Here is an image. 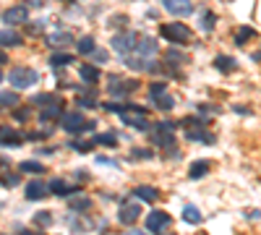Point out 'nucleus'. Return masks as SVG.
I'll use <instances>...</instances> for the list:
<instances>
[{
    "instance_id": "34",
    "label": "nucleus",
    "mask_w": 261,
    "mask_h": 235,
    "mask_svg": "<svg viewBox=\"0 0 261 235\" xmlns=\"http://www.w3.org/2000/svg\"><path fill=\"white\" fill-rule=\"evenodd\" d=\"M94 144H97L94 138L92 141H71V149H76V152H92Z\"/></svg>"
},
{
    "instance_id": "28",
    "label": "nucleus",
    "mask_w": 261,
    "mask_h": 235,
    "mask_svg": "<svg viewBox=\"0 0 261 235\" xmlns=\"http://www.w3.org/2000/svg\"><path fill=\"white\" fill-rule=\"evenodd\" d=\"M183 220L188 222V225H199L204 217H201V212H199L196 206H191V204H188V206L183 209Z\"/></svg>"
},
{
    "instance_id": "5",
    "label": "nucleus",
    "mask_w": 261,
    "mask_h": 235,
    "mask_svg": "<svg viewBox=\"0 0 261 235\" xmlns=\"http://www.w3.org/2000/svg\"><path fill=\"white\" fill-rule=\"evenodd\" d=\"M149 97H152V104L160 110H173L175 108V97L165 92V84H152L149 86Z\"/></svg>"
},
{
    "instance_id": "15",
    "label": "nucleus",
    "mask_w": 261,
    "mask_h": 235,
    "mask_svg": "<svg viewBox=\"0 0 261 235\" xmlns=\"http://www.w3.org/2000/svg\"><path fill=\"white\" fill-rule=\"evenodd\" d=\"M21 44H24V40H21L13 29H3V32H0V47H21Z\"/></svg>"
},
{
    "instance_id": "27",
    "label": "nucleus",
    "mask_w": 261,
    "mask_h": 235,
    "mask_svg": "<svg viewBox=\"0 0 261 235\" xmlns=\"http://www.w3.org/2000/svg\"><path fill=\"white\" fill-rule=\"evenodd\" d=\"M71 63H73V55L71 52H55L50 58V66L52 68H63V66H71Z\"/></svg>"
},
{
    "instance_id": "1",
    "label": "nucleus",
    "mask_w": 261,
    "mask_h": 235,
    "mask_svg": "<svg viewBox=\"0 0 261 235\" xmlns=\"http://www.w3.org/2000/svg\"><path fill=\"white\" fill-rule=\"evenodd\" d=\"M8 81H10V86H13V89H29L31 84H37V81H39V74H37V70H31V68H13L8 74Z\"/></svg>"
},
{
    "instance_id": "31",
    "label": "nucleus",
    "mask_w": 261,
    "mask_h": 235,
    "mask_svg": "<svg viewBox=\"0 0 261 235\" xmlns=\"http://www.w3.org/2000/svg\"><path fill=\"white\" fill-rule=\"evenodd\" d=\"M0 104H3V108H16L18 94L16 92H0Z\"/></svg>"
},
{
    "instance_id": "35",
    "label": "nucleus",
    "mask_w": 261,
    "mask_h": 235,
    "mask_svg": "<svg viewBox=\"0 0 261 235\" xmlns=\"http://www.w3.org/2000/svg\"><path fill=\"white\" fill-rule=\"evenodd\" d=\"M58 97H52V94H37V97L31 100V104H52Z\"/></svg>"
},
{
    "instance_id": "32",
    "label": "nucleus",
    "mask_w": 261,
    "mask_h": 235,
    "mask_svg": "<svg viewBox=\"0 0 261 235\" xmlns=\"http://www.w3.org/2000/svg\"><path fill=\"white\" fill-rule=\"evenodd\" d=\"M251 37H254V29L251 26H241V32L235 34V44H246Z\"/></svg>"
},
{
    "instance_id": "17",
    "label": "nucleus",
    "mask_w": 261,
    "mask_h": 235,
    "mask_svg": "<svg viewBox=\"0 0 261 235\" xmlns=\"http://www.w3.org/2000/svg\"><path fill=\"white\" fill-rule=\"evenodd\" d=\"M133 196L139 198V202H154L157 196H160V191H157L154 186H136V191Z\"/></svg>"
},
{
    "instance_id": "20",
    "label": "nucleus",
    "mask_w": 261,
    "mask_h": 235,
    "mask_svg": "<svg viewBox=\"0 0 261 235\" xmlns=\"http://www.w3.org/2000/svg\"><path fill=\"white\" fill-rule=\"evenodd\" d=\"M214 26H217V16H214L212 10H201V16H199V29L214 32Z\"/></svg>"
},
{
    "instance_id": "3",
    "label": "nucleus",
    "mask_w": 261,
    "mask_h": 235,
    "mask_svg": "<svg viewBox=\"0 0 261 235\" xmlns=\"http://www.w3.org/2000/svg\"><path fill=\"white\" fill-rule=\"evenodd\" d=\"M60 123H63V128H65L68 134H84V131H94V123L84 120V115H81V112H65Z\"/></svg>"
},
{
    "instance_id": "44",
    "label": "nucleus",
    "mask_w": 261,
    "mask_h": 235,
    "mask_svg": "<svg viewBox=\"0 0 261 235\" xmlns=\"http://www.w3.org/2000/svg\"><path fill=\"white\" fill-rule=\"evenodd\" d=\"M126 235H149V232H141V230H128Z\"/></svg>"
},
{
    "instance_id": "29",
    "label": "nucleus",
    "mask_w": 261,
    "mask_h": 235,
    "mask_svg": "<svg viewBox=\"0 0 261 235\" xmlns=\"http://www.w3.org/2000/svg\"><path fill=\"white\" fill-rule=\"evenodd\" d=\"M94 141H97V144H102V146H118V136H115V131L99 134V136H94Z\"/></svg>"
},
{
    "instance_id": "10",
    "label": "nucleus",
    "mask_w": 261,
    "mask_h": 235,
    "mask_svg": "<svg viewBox=\"0 0 261 235\" xmlns=\"http://www.w3.org/2000/svg\"><path fill=\"white\" fill-rule=\"evenodd\" d=\"M29 18V8L26 6H13V8H8L5 14H3V21L8 24V26H16V24H24Z\"/></svg>"
},
{
    "instance_id": "42",
    "label": "nucleus",
    "mask_w": 261,
    "mask_h": 235,
    "mask_svg": "<svg viewBox=\"0 0 261 235\" xmlns=\"http://www.w3.org/2000/svg\"><path fill=\"white\" fill-rule=\"evenodd\" d=\"M29 118V110H16V120H26Z\"/></svg>"
},
{
    "instance_id": "37",
    "label": "nucleus",
    "mask_w": 261,
    "mask_h": 235,
    "mask_svg": "<svg viewBox=\"0 0 261 235\" xmlns=\"http://www.w3.org/2000/svg\"><path fill=\"white\" fill-rule=\"evenodd\" d=\"M167 60H170V63H186V55H183V52L170 50V52H167Z\"/></svg>"
},
{
    "instance_id": "39",
    "label": "nucleus",
    "mask_w": 261,
    "mask_h": 235,
    "mask_svg": "<svg viewBox=\"0 0 261 235\" xmlns=\"http://www.w3.org/2000/svg\"><path fill=\"white\" fill-rule=\"evenodd\" d=\"M3 186H5V188L18 186V175H5V178H3Z\"/></svg>"
},
{
    "instance_id": "36",
    "label": "nucleus",
    "mask_w": 261,
    "mask_h": 235,
    "mask_svg": "<svg viewBox=\"0 0 261 235\" xmlns=\"http://www.w3.org/2000/svg\"><path fill=\"white\" fill-rule=\"evenodd\" d=\"M131 160H152V152L149 149H133L131 152Z\"/></svg>"
},
{
    "instance_id": "9",
    "label": "nucleus",
    "mask_w": 261,
    "mask_h": 235,
    "mask_svg": "<svg viewBox=\"0 0 261 235\" xmlns=\"http://www.w3.org/2000/svg\"><path fill=\"white\" fill-rule=\"evenodd\" d=\"M162 6L170 10V14L173 16H191L194 14V3H191V0H162Z\"/></svg>"
},
{
    "instance_id": "24",
    "label": "nucleus",
    "mask_w": 261,
    "mask_h": 235,
    "mask_svg": "<svg viewBox=\"0 0 261 235\" xmlns=\"http://www.w3.org/2000/svg\"><path fill=\"white\" fill-rule=\"evenodd\" d=\"M0 144L3 146H18L21 136H16V131H10V128H3V131H0Z\"/></svg>"
},
{
    "instance_id": "26",
    "label": "nucleus",
    "mask_w": 261,
    "mask_h": 235,
    "mask_svg": "<svg viewBox=\"0 0 261 235\" xmlns=\"http://www.w3.org/2000/svg\"><path fill=\"white\" fill-rule=\"evenodd\" d=\"M76 50L81 52V55H92L94 50H97V42H94V37H81L76 42Z\"/></svg>"
},
{
    "instance_id": "6",
    "label": "nucleus",
    "mask_w": 261,
    "mask_h": 235,
    "mask_svg": "<svg viewBox=\"0 0 261 235\" xmlns=\"http://www.w3.org/2000/svg\"><path fill=\"white\" fill-rule=\"evenodd\" d=\"M139 89V81L136 78H120V76H112L110 78V94L112 97H128L131 92Z\"/></svg>"
},
{
    "instance_id": "7",
    "label": "nucleus",
    "mask_w": 261,
    "mask_h": 235,
    "mask_svg": "<svg viewBox=\"0 0 261 235\" xmlns=\"http://www.w3.org/2000/svg\"><path fill=\"white\" fill-rule=\"evenodd\" d=\"M136 42H139V37H136V32H123V34H115L112 37V50L115 52H120V55H128L133 47H136Z\"/></svg>"
},
{
    "instance_id": "2",
    "label": "nucleus",
    "mask_w": 261,
    "mask_h": 235,
    "mask_svg": "<svg viewBox=\"0 0 261 235\" xmlns=\"http://www.w3.org/2000/svg\"><path fill=\"white\" fill-rule=\"evenodd\" d=\"M160 32H162L165 40L175 42V44H188L191 42V29L186 26V24H165Z\"/></svg>"
},
{
    "instance_id": "23",
    "label": "nucleus",
    "mask_w": 261,
    "mask_h": 235,
    "mask_svg": "<svg viewBox=\"0 0 261 235\" xmlns=\"http://www.w3.org/2000/svg\"><path fill=\"white\" fill-rule=\"evenodd\" d=\"M60 110H63V102H60V100H55L50 108H44V110L39 112V118H42V120H55V118L60 115Z\"/></svg>"
},
{
    "instance_id": "41",
    "label": "nucleus",
    "mask_w": 261,
    "mask_h": 235,
    "mask_svg": "<svg viewBox=\"0 0 261 235\" xmlns=\"http://www.w3.org/2000/svg\"><path fill=\"white\" fill-rule=\"evenodd\" d=\"M102 108H105V110H110V112H120V110H123V104H118V102H105Z\"/></svg>"
},
{
    "instance_id": "11",
    "label": "nucleus",
    "mask_w": 261,
    "mask_h": 235,
    "mask_svg": "<svg viewBox=\"0 0 261 235\" xmlns=\"http://www.w3.org/2000/svg\"><path fill=\"white\" fill-rule=\"evenodd\" d=\"M47 194H50V186L42 183V180H31L26 186V198L29 202H42V198H47Z\"/></svg>"
},
{
    "instance_id": "4",
    "label": "nucleus",
    "mask_w": 261,
    "mask_h": 235,
    "mask_svg": "<svg viewBox=\"0 0 261 235\" xmlns=\"http://www.w3.org/2000/svg\"><path fill=\"white\" fill-rule=\"evenodd\" d=\"M139 217H141V202L136 196L126 198V202L120 204V209H118V220L123 222V225H133Z\"/></svg>"
},
{
    "instance_id": "14",
    "label": "nucleus",
    "mask_w": 261,
    "mask_h": 235,
    "mask_svg": "<svg viewBox=\"0 0 261 235\" xmlns=\"http://www.w3.org/2000/svg\"><path fill=\"white\" fill-rule=\"evenodd\" d=\"M152 141L157 146H162V149H175V136L173 134H165L162 128H154V134H152Z\"/></svg>"
},
{
    "instance_id": "45",
    "label": "nucleus",
    "mask_w": 261,
    "mask_h": 235,
    "mask_svg": "<svg viewBox=\"0 0 261 235\" xmlns=\"http://www.w3.org/2000/svg\"><path fill=\"white\" fill-rule=\"evenodd\" d=\"M5 60H8V58H5V52H0V66H3Z\"/></svg>"
},
{
    "instance_id": "46",
    "label": "nucleus",
    "mask_w": 261,
    "mask_h": 235,
    "mask_svg": "<svg viewBox=\"0 0 261 235\" xmlns=\"http://www.w3.org/2000/svg\"><path fill=\"white\" fill-rule=\"evenodd\" d=\"M0 81H3V70H0Z\"/></svg>"
},
{
    "instance_id": "30",
    "label": "nucleus",
    "mask_w": 261,
    "mask_h": 235,
    "mask_svg": "<svg viewBox=\"0 0 261 235\" xmlns=\"http://www.w3.org/2000/svg\"><path fill=\"white\" fill-rule=\"evenodd\" d=\"M21 172H44V164L42 162H34V160H24L18 164Z\"/></svg>"
},
{
    "instance_id": "13",
    "label": "nucleus",
    "mask_w": 261,
    "mask_h": 235,
    "mask_svg": "<svg viewBox=\"0 0 261 235\" xmlns=\"http://www.w3.org/2000/svg\"><path fill=\"white\" fill-rule=\"evenodd\" d=\"M50 191L55 194V196H73V194H78V188L73 186V183H68V180H63V178H58V180H52L50 183Z\"/></svg>"
},
{
    "instance_id": "19",
    "label": "nucleus",
    "mask_w": 261,
    "mask_h": 235,
    "mask_svg": "<svg viewBox=\"0 0 261 235\" xmlns=\"http://www.w3.org/2000/svg\"><path fill=\"white\" fill-rule=\"evenodd\" d=\"M47 42H50L52 47H60V44H71V42H73V34H71V32H63V29H60V32H52L50 37H47Z\"/></svg>"
},
{
    "instance_id": "12",
    "label": "nucleus",
    "mask_w": 261,
    "mask_h": 235,
    "mask_svg": "<svg viewBox=\"0 0 261 235\" xmlns=\"http://www.w3.org/2000/svg\"><path fill=\"white\" fill-rule=\"evenodd\" d=\"M157 50H160V44H157L154 37H141L136 42V55H141V58H154Z\"/></svg>"
},
{
    "instance_id": "25",
    "label": "nucleus",
    "mask_w": 261,
    "mask_h": 235,
    "mask_svg": "<svg viewBox=\"0 0 261 235\" xmlns=\"http://www.w3.org/2000/svg\"><path fill=\"white\" fill-rule=\"evenodd\" d=\"M78 76H81L86 84H94V81L99 78V70L94 68V66H89V63H84L81 68H78Z\"/></svg>"
},
{
    "instance_id": "38",
    "label": "nucleus",
    "mask_w": 261,
    "mask_h": 235,
    "mask_svg": "<svg viewBox=\"0 0 261 235\" xmlns=\"http://www.w3.org/2000/svg\"><path fill=\"white\" fill-rule=\"evenodd\" d=\"M78 104H81V108H97V97H81Z\"/></svg>"
},
{
    "instance_id": "33",
    "label": "nucleus",
    "mask_w": 261,
    "mask_h": 235,
    "mask_svg": "<svg viewBox=\"0 0 261 235\" xmlns=\"http://www.w3.org/2000/svg\"><path fill=\"white\" fill-rule=\"evenodd\" d=\"M34 222H37L39 228H50L52 225V214L50 212H37V214H34Z\"/></svg>"
},
{
    "instance_id": "21",
    "label": "nucleus",
    "mask_w": 261,
    "mask_h": 235,
    "mask_svg": "<svg viewBox=\"0 0 261 235\" xmlns=\"http://www.w3.org/2000/svg\"><path fill=\"white\" fill-rule=\"evenodd\" d=\"M209 168H212V164H209L207 160H201V162H194V164H191V170H188V175H191V178H194V180H199V178H204V175L209 172Z\"/></svg>"
},
{
    "instance_id": "22",
    "label": "nucleus",
    "mask_w": 261,
    "mask_h": 235,
    "mask_svg": "<svg viewBox=\"0 0 261 235\" xmlns=\"http://www.w3.org/2000/svg\"><path fill=\"white\" fill-rule=\"evenodd\" d=\"M191 141H204V144H214V136L209 134V131H199V128H188V134H186Z\"/></svg>"
},
{
    "instance_id": "16",
    "label": "nucleus",
    "mask_w": 261,
    "mask_h": 235,
    "mask_svg": "<svg viewBox=\"0 0 261 235\" xmlns=\"http://www.w3.org/2000/svg\"><path fill=\"white\" fill-rule=\"evenodd\" d=\"M214 68L222 70V74H233V70L238 68V63H235V58H230V55H217V58H214Z\"/></svg>"
},
{
    "instance_id": "43",
    "label": "nucleus",
    "mask_w": 261,
    "mask_h": 235,
    "mask_svg": "<svg viewBox=\"0 0 261 235\" xmlns=\"http://www.w3.org/2000/svg\"><path fill=\"white\" fill-rule=\"evenodd\" d=\"M261 217V212H248V220H259Z\"/></svg>"
},
{
    "instance_id": "18",
    "label": "nucleus",
    "mask_w": 261,
    "mask_h": 235,
    "mask_svg": "<svg viewBox=\"0 0 261 235\" xmlns=\"http://www.w3.org/2000/svg\"><path fill=\"white\" fill-rule=\"evenodd\" d=\"M68 206H71L73 212H86L89 206H92V198L89 196H68Z\"/></svg>"
},
{
    "instance_id": "8",
    "label": "nucleus",
    "mask_w": 261,
    "mask_h": 235,
    "mask_svg": "<svg viewBox=\"0 0 261 235\" xmlns=\"http://www.w3.org/2000/svg\"><path fill=\"white\" fill-rule=\"evenodd\" d=\"M146 228H149V232H162L170 228V214L167 212H152L149 217H146Z\"/></svg>"
},
{
    "instance_id": "40",
    "label": "nucleus",
    "mask_w": 261,
    "mask_h": 235,
    "mask_svg": "<svg viewBox=\"0 0 261 235\" xmlns=\"http://www.w3.org/2000/svg\"><path fill=\"white\" fill-rule=\"evenodd\" d=\"M92 55H94V60H97V63H107V58H110L105 50H94Z\"/></svg>"
}]
</instances>
